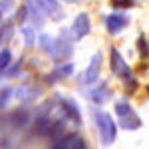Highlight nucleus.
Instances as JSON below:
<instances>
[{
    "mask_svg": "<svg viewBox=\"0 0 149 149\" xmlns=\"http://www.w3.org/2000/svg\"><path fill=\"white\" fill-rule=\"evenodd\" d=\"M93 119H95L102 143L103 145H111L115 141V135H117V127H115V121L111 119V115H107L105 111H95Z\"/></svg>",
    "mask_w": 149,
    "mask_h": 149,
    "instance_id": "1",
    "label": "nucleus"
},
{
    "mask_svg": "<svg viewBox=\"0 0 149 149\" xmlns=\"http://www.w3.org/2000/svg\"><path fill=\"white\" fill-rule=\"evenodd\" d=\"M115 113L119 117V123L123 129H129V131H135L141 127V119L137 117V113L133 111V107L127 102H119L115 103Z\"/></svg>",
    "mask_w": 149,
    "mask_h": 149,
    "instance_id": "2",
    "label": "nucleus"
},
{
    "mask_svg": "<svg viewBox=\"0 0 149 149\" xmlns=\"http://www.w3.org/2000/svg\"><path fill=\"white\" fill-rule=\"evenodd\" d=\"M109 60H111V72H113L117 78H121V80H125V81L131 78V70H129V66L125 64V60L121 58V54H119L115 48L109 50Z\"/></svg>",
    "mask_w": 149,
    "mask_h": 149,
    "instance_id": "3",
    "label": "nucleus"
},
{
    "mask_svg": "<svg viewBox=\"0 0 149 149\" xmlns=\"http://www.w3.org/2000/svg\"><path fill=\"white\" fill-rule=\"evenodd\" d=\"M90 16L86 14V12H81V14H78L76 16V20H74V24H72V38L74 40H81V38H86V36L90 34Z\"/></svg>",
    "mask_w": 149,
    "mask_h": 149,
    "instance_id": "4",
    "label": "nucleus"
},
{
    "mask_svg": "<svg viewBox=\"0 0 149 149\" xmlns=\"http://www.w3.org/2000/svg\"><path fill=\"white\" fill-rule=\"evenodd\" d=\"M52 149H86V143H84V139H81L80 135L70 133V135H66V137L58 139Z\"/></svg>",
    "mask_w": 149,
    "mask_h": 149,
    "instance_id": "5",
    "label": "nucleus"
},
{
    "mask_svg": "<svg viewBox=\"0 0 149 149\" xmlns=\"http://www.w3.org/2000/svg\"><path fill=\"white\" fill-rule=\"evenodd\" d=\"M125 26H127V18L123 16V14H109V16L105 18V28H107L109 34L121 32Z\"/></svg>",
    "mask_w": 149,
    "mask_h": 149,
    "instance_id": "6",
    "label": "nucleus"
},
{
    "mask_svg": "<svg viewBox=\"0 0 149 149\" xmlns=\"http://www.w3.org/2000/svg\"><path fill=\"white\" fill-rule=\"evenodd\" d=\"M72 54V40L68 38V34H62L60 38L56 40V44H54V58H68Z\"/></svg>",
    "mask_w": 149,
    "mask_h": 149,
    "instance_id": "7",
    "label": "nucleus"
},
{
    "mask_svg": "<svg viewBox=\"0 0 149 149\" xmlns=\"http://www.w3.org/2000/svg\"><path fill=\"white\" fill-rule=\"evenodd\" d=\"M100 68H102V54H95L90 62V66L86 70V76H84V84H93L100 76Z\"/></svg>",
    "mask_w": 149,
    "mask_h": 149,
    "instance_id": "8",
    "label": "nucleus"
},
{
    "mask_svg": "<svg viewBox=\"0 0 149 149\" xmlns=\"http://www.w3.org/2000/svg\"><path fill=\"white\" fill-rule=\"evenodd\" d=\"M34 6L42 12V14L54 16V18H58V14H60V4H58V0H34Z\"/></svg>",
    "mask_w": 149,
    "mask_h": 149,
    "instance_id": "9",
    "label": "nucleus"
},
{
    "mask_svg": "<svg viewBox=\"0 0 149 149\" xmlns=\"http://www.w3.org/2000/svg\"><path fill=\"white\" fill-rule=\"evenodd\" d=\"M92 102H95V103H103V102H107V97H109V86L103 81V84H100L95 90L92 92Z\"/></svg>",
    "mask_w": 149,
    "mask_h": 149,
    "instance_id": "10",
    "label": "nucleus"
},
{
    "mask_svg": "<svg viewBox=\"0 0 149 149\" xmlns=\"http://www.w3.org/2000/svg\"><path fill=\"white\" fill-rule=\"evenodd\" d=\"M62 107H64V111L76 121V123H80L81 117H80V111H78V105L72 102V100H62Z\"/></svg>",
    "mask_w": 149,
    "mask_h": 149,
    "instance_id": "11",
    "label": "nucleus"
},
{
    "mask_svg": "<svg viewBox=\"0 0 149 149\" xmlns=\"http://www.w3.org/2000/svg\"><path fill=\"white\" fill-rule=\"evenodd\" d=\"M54 44H56V40L52 38V36L48 34H42L40 36V46L44 52H50V54H54Z\"/></svg>",
    "mask_w": 149,
    "mask_h": 149,
    "instance_id": "12",
    "label": "nucleus"
},
{
    "mask_svg": "<svg viewBox=\"0 0 149 149\" xmlns=\"http://www.w3.org/2000/svg\"><path fill=\"white\" fill-rule=\"evenodd\" d=\"M10 62H12V52L10 50H2L0 52V72H6Z\"/></svg>",
    "mask_w": 149,
    "mask_h": 149,
    "instance_id": "13",
    "label": "nucleus"
},
{
    "mask_svg": "<svg viewBox=\"0 0 149 149\" xmlns=\"http://www.w3.org/2000/svg\"><path fill=\"white\" fill-rule=\"evenodd\" d=\"M22 34H24V42H26V46H32L36 42V34L32 28H22Z\"/></svg>",
    "mask_w": 149,
    "mask_h": 149,
    "instance_id": "14",
    "label": "nucleus"
},
{
    "mask_svg": "<svg viewBox=\"0 0 149 149\" xmlns=\"http://www.w3.org/2000/svg\"><path fill=\"white\" fill-rule=\"evenodd\" d=\"M12 38V24H4L0 30V42H8Z\"/></svg>",
    "mask_w": 149,
    "mask_h": 149,
    "instance_id": "15",
    "label": "nucleus"
},
{
    "mask_svg": "<svg viewBox=\"0 0 149 149\" xmlns=\"http://www.w3.org/2000/svg\"><path fill=\"white\" fill-rule=\"evenodd\" d=\"M10 95H12V90H10V88H2V92H0V107H6V105H8Z\"/></svg>",
    "mask_w": 149,
    "mask_h": 149,
    "instance_id": "16",
    "label": "nucleus"
},
{
    "mask_svg": "<svg viewBox=\"0 0 149 149\" xmlns=\"http://www.w3.org/2000/svg\"><path fill=\"white\" fill-rule=\"evenodd\" d=\"M137 48H139V54H141V56H147V54H149L147 40H145L143 36H139V40H137Z\"/></svg>",
    "mask_w": 149,
    "mask_h": 149,
    "instance_id": "17",
    "label": "nucleus"
},
{
    "mask_svg": "<svg viewBox=\"0 0 149 149\" xmlns=\"http://www.w3.org/2000/svg\"><path fill=\"white\" fill-rule=\"evenodd\" d=\"M12 121H14L16 125H24V123L28 121V115L24 113V111H18V113H12Z\"/></svg>",
    "mask_w": 149,
    "mask_h": 149,
    "instance_id": "18",
    "label": "nucleus"
},
{
    "mask_svg": "<svg viewBox=\"0 0 149 149\" xmlns=\"http://www.w3.org/2000/svg\"><path fill=\"white\" fill-rule=\"evenodd\" d=\"M72 72H74V66L72 64H64V66L58 68V74L60 76H72Z\"/></svg>",
    "mask_w": 149,
    "mask_h": 149,
    "instance_id": "19",
    "label": "nucleus"
},
{
    "mask_svg": "<svg viewBox=\"0 0 149 149\" xmlns=\"http://www.w3.org/2000/svg\"><path fill=\"white\" fill-rule=\"evenodd\" d=\"M111 4L117 8H125V6H133V0H111Z\"/></svg>",
    "mask_w": 149,
    "mask_h": 149,
    "instance_id": "20",
    "label": "nucleus"
},
{
    "mask_svg": "<svg viewBox=\"0 0 149 149\" xmlns=\"http://www.w3.org/2000/svg\"><path fill=\"white\" fill-rule=\"evenodd\" d=\"M26 12H28V8H26V6H22V8L18 10V16H16V22H18V24H22L24 20H26Z\"/></svg>",
    "mask_w": 149,
    "mask_h": 149,
    "instance_id": "21",
    "label": "nucleus"
},
{
    "mask_svg": "<svg viewBox=\"0 0 149 149\" xmlns=\"http://www.w3.org/2000/svg\"><path fill=\"white\" fill-rule=\"evenodd\" d=\"M12 4H14V0H0V10H2V12L10 10Z\"/></svg>",
    "mask_w": 149,
    "mask_h": 149,
    "instance_id": "22",
    "label": "nucleus"
},
{
    "mask_svg": "<svg viewBox=\"0 0 149 149\" xmlns=\"http://www.w3.org/2000/svg\"><path fill=\"white\" fill-rule=\"evenodd\" d=\"M18 72H20V64H16V66H14V68H12V70H8L6 74H8V76H16Z\"/></svg>",
    "mask_w": 149,
    "mask_h": 149,
    "instance_id": "23",
    "label": "nucleus"
},
{
    "mask_svg": "<svg viewBox=\"0 0 149 149\" xmlns=\"http://www.w3.org/2000/svg\"><path fill=\"white\" fill-rule=\"evenodd\" d=\"M66 2H80V0H66Z\"/></svg>",
    "mask_w": 149,
    "mask_h": 149,
    "instance_id": "24",
    "label": "nucleus"
},
{
    "mask_svg": "<svg viewBox=\"0 0 149 149\" xmlns=\"http://www.w3.org/2000/svg\"><path fill=\"white\" fill-rule=\"evenodd\" d=\"M0 18H2V10H0Z\"/></svg>",
    "mask_w": 149,
    "mask_h": 149,
    "instance_id": "25",
    "label": "nucleus"
}]
</instances>
